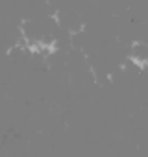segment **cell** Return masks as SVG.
I'll return each mask as SVG.
<instances>
[{"instance_id":"cell-1","label":"cell","mask_w":148,"mask_h":157,"mask_svg":"<svg viewBox=\"0 0 148 157\" xmlns=\"http://www.w3.org/2000/svg\"><path fill=\"white\" fill-rule=\"evenodd\" d=\"M133 52H135L137 61H146L148 59V46L146 44H133Z\"/></svg>"}]
</instances>
